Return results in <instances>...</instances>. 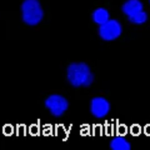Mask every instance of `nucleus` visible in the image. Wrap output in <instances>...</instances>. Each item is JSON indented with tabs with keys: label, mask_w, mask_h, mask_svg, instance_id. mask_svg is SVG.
<instances>
[{
	"label": "nucleus",
	"mask_w": 150,
	"mask_h": 150,
	"mask_svg": "<svg viewBox=\"0 0 150 150\" xmlns=\"http://www.w3.org/2000/svg\"><path fill=\"white\" fill-rule=\"evenodd\" d=\"M128 19H129L130 23H133V24L140 25V24H144V23L148 20V14L144 10H142V11H138V13L133 14V15H129Z\"/></svg>",
	"instance_id": "nucleus-9"
},
{
	"label": "nucleus",
	"mask_w": 150,
	"mask_h": 150,
	"mask_svg": "<svg viewBox=\"0 0 150 150\" xmlns=\"http://www.w3.org/2000/svg\"><path fill=\"white\" fill-rule=\"evenodd\" d=\"M110 111V103L103 96H95L90 100V112L94 118L101 119Z\"/></svg>",
	"instance_id": "nucleus-5"
},
{
	"label": "nucleus",
	"mask_w": 150,
	"mask_h": 150,
	"mask_svg": "<svg viewBox=\"0 0 150 150\" xmlns=\"http://www.w3.org/2000/svg\"><path fill=\"white\" fill-rule=\"evenodd\" d=\"M133 131H134V133H139V128H138V126H137V128H133Z\"/></svg>",
	"instance_id": "nucleus-10"
},
{
	"label": "nucleus",
	"mask_w": 150,
	"mask_h": 150,
	"mask_svg": "<svg viewBox=\"0 0 150 150\" xmlns=\"http://www.w3.org/2000/svg\"><path fill=\"white\" fill-rule=\"evenodd\" d=\"M149 4H150V0H149Z\"/></svg>",
	"instance_id": "nucleus-11"
},
{
	"label": "nucleus",
	"mask_w": 150,
	"mask_h": 150,
	"mask_svg": "<svg viewBox=\"0 0 150 150\" xmlns=\"http://www.w3.org/2000/svg\"><path fill=\"white\" fill-rule=\"evenodd\" d=\"M143 10V3L140 0H126L121 5V11L125 15H133V14Z\"/></svg>",
	"instance_id": "nucleus-6"
},
{
	"label": "nucleus",
	"mask_w": 150,
	"mask_h": 150,
	"mask_svg": "<svg viewBox=\"0 0 150 150\" xmlns=\"http://www.w3.org/2000/svg\"><path fill=\"white\" fill-rule=\"evenodd\" d=\"M109 146L111 150H130L131 145L130 143L123 137H115L110 140Z\"/></svg>",
	"instance_id": "nucleus-7"
},
{
	"label": "nucleus",
	"mask_w": 150,
	"mask_h": 150,
	"mask_svg": "<svg viewBox=\"0 0 150 150\" xmlns=\"http://www.w3.org/2000/svg\"><path fill=\"white\" fill-rule=\"evenodd\" d=\"M121 31H123L121 24L118 20H115V19H109L104 24H100L99 30H98L99 36L105 41H111V40L118 39L121 35Z\"/></svg>",
	"instance_id": "nucleus-4"
},
{
	"label": "nucleus",
	"mask_w": 150,
	"mask_h": 150,
	"mask_svg": "<svg viewBox=\"0 0 150 150\" xmlns=\"http://www.w3.org/2000/svg\"><path fill=\"white\" fill-rule=\"evenodd\" d=\"M44 105L50 111L51 115L55 116V118H59L68 110L69 103L64 96L59 95V94H53V95H49L45 99Z\"/></svg>",
	"instance_id": "nucleus-3"
},
{
	"label": "nucleus",
	"mask_w": 150,
	"mask_h": 150,
	"mask_svg": "<svg viewBox=\"0 0 150 150\" xmlns=\"http://www.w3.org/2000/svg\"><path fill=\"white\" fill-rule=\"evenodd\" d=\"M91 19L94 23H96L98 25L104 24L105 21L109 20V11L104 8H98L96 10H94L91 14Z\"/></svg>",
	"instance_id": "nucleus-8"
},
{
	"label": "nucleus",
	"mask_w": 150,
	"mask_h": 150,
	"mask_svg": "<svg viewBox=\"0 0 150 150\" xmlns=\"http://www.w3.org/2000/svg\"><path fill=\"white\" fill-rule=\"evenodd\" d=\"M20 9H21V19L26 25L35 26L44 18V11L39 0H24Z\"/></svg>",
	"instance_id": "nucleus-2"
},
{
	"label": "nucleus",
	"mask_w": 150,
	"mask_h": 150,
	"mask_svg": "<svg viewBox=\"0 0 150 150\" xmlns=\"http://www.w3.org/2000/svg\"><path fill=\"white\" fill-rule=\"evenodd\" d=\"M67 78L74 88H88L94 81V75L85 63H71L67 69Z\"/></svg>",
	"instance_id": "nucleus-1"
}]
</instances>
